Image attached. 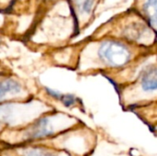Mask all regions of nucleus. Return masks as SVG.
<instances>
[{"label": "nucleus", "instance_id": "obj_1", "mask_svg": "<svg viewBox=\"0 0 157 156\" xmlns=\"http://www.w3.org/2000/svg\"><path fill=\"white\" fill-rule=\"evenodd\" d=\"M98 57L105 65L119 68L131 61L132 52L124 44L115 40H108L100 45Z\"/></svg>", "mask_w": 157, "mask_h": 156}, {"label": "nucleus", "instance_id": "obj_2", "mask_svg": "<svg viewBox=\"0 0 157 156\" xmlns=\"http://www.w3.org/2000/svg\"><path fill=\"white\" fill-rule=\"evenodd\" d=\"M139 86L140 89L145 94L157 92V66H148L142 71Z\"/></svg>", "mask_w": 157, "mask_h": 156}, {"label": "nucleus", "instance_id": "obj_3", "mask_svg": "<svg viewBox=\"0 0 157 156\" xmlns=\"http://www.w3.org/2000/svg\"><path fill=\"white\" fill-rule=\"evenodd\" d=\"M53 133V130L50 126V120L47 118L40 119L29 132V139H41Z\"/></svg>", "mask_w": 157, "mask_h": 156}, {"label": "nucleus", "instance_id": "obj_4", "mask_svg": "<svg viewBox=\"0 0 157 156\" xmlns=\"http://www.w3.org/2000/svg\"><path fill=\"white\" fill-rule=\"evenodd\" d=\"M21 92V86L13 79H6L0 82V101L7 94H17Z\"/></svg>", "mask_w": 157, "mask_h": 156}, {"label": "nucleus", "instance_id": "obj_5", "mask_svg": "<svg viewBox=\"0 0 157 156\" xmlns=\"http://www.w3.org/2000/svg\"><path fill=\"white\" fill-rule=\"evenodd\" d=\"M144 11L154 25H157V0H147L144 5Z\"/></svg>", "mask_w": 157, "mask_h": 156}, {"label": "nucleus", "instance_id": "obj_6", "mask_svg": "<svg viewBox=\"0 0 157 156\" xmlns=\"http://www.w3.org/2000/svg\"><path fill=\"white\" fill-rule=\"evenodd\" d=\"M24 156H56L54 154H52L48 151L39 149V148H34L28 150L24 153Z\"/></svg>", "mask_w": 157, "mask_h": 156}, {"label": "nucleus", "instance_id": "obj_7", "mask_svg": "<svg viewBox=\"0 0 157 156\" xmlns=\"http://www.w3.org/2000/svg\"><path fill=\"white\" fill-rule=\"evenodd\" d=\"M61 100L63 101V103L64 106L71 107V106H73L75 103L76 98L73 95H63Z\"/></svg>", "mask_w": 157, "mask_h": 156}, {"label": "nucleus", "instance_id": "obj_8", "mask_svg": "<svg viewBox=\"0 0 157 156\" xmlns=\"http://www.w3.org/2000/svg\"><path fill=\"white\" fill-rule=\"evenodd\" d=\"M80 6H81V9L83 12L88 13L92 6V1L91 0H82V2L80 3Z\"/></svg>", "mask_w": 157, "mask_h": 156}, {"label": "nucleus", "instance_id": "obj_9", "mask_svg": "<svg viewBox=\"0 0 157 156\" xmlns=\"http://www.w3.org/2000/svg\"><path fill=\"white\" fill-rule=\"evenodd\" d=\"M46 91L48 92V94L51 96V97H54V98H58V99H61L62 98V97H63V94H61L59 91H56V90H53V89H51V88H46Z\"/></svg>", "mask_w": 157, "mask_h": 156}]
</instances>
